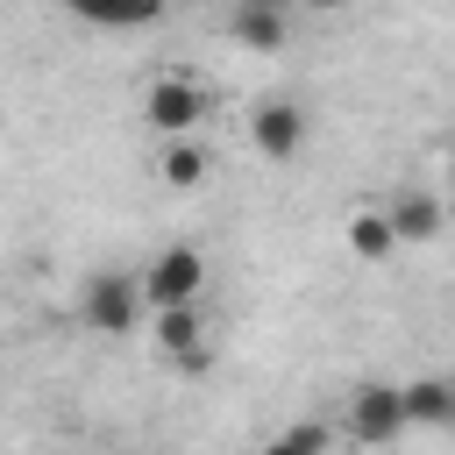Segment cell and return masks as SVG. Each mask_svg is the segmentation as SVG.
Listing matches in <instances>:
<instances>
[{
	"label": "cell",
	"instance_id": "10",
	"mask_svg": "<svg viewBox=\"0 0 455 455\" xmlns=\"http://www.w3.org/2000/svg\"><path fill=\"white\" fill-rule=\"evenodd\" d=\"M156 171H164V185H178V192H192V185L206 178V149H199V142H164V156H156Z\"/></svg>",
	"mask_w": 455,
	"mask_h": 455
},
{
	"label": "cell",
	"instance_id": "12",
	"mask_svg": "<svg viewBox=\"0 0 455 455\" xmlns=\"http://www.w3.org/2000/svg\"><path fill=\"white\" fill-rule=\"evenodd\" d=\"M156 348H164V355H192V348H199V306L156 313Z\"/></svg>",
	"mask_w": 455,
	"mask_h": 455
},
{
	"label": "cell",
	"instance_id": "4",
	"mask_svg": "<svg viewBox=\"0 0 455 455\" xmlns=\"http://www.w3.org/2000/svg\"><path fill=\"white\" fill-rule=\"evenodd\" d=\"M405 434V412H398V384H355L348 391V441L363 448H384Z\"/></svg>",
	"mask_w": 455,
	"mask_h": 455
},
{
	"label": "cell",
	"instance_id": "9",
	"mask_svg": "<svg viewBox=\"0 0 455 455\" xmlns=\"http://www.w3.org/2000/svg\"><path fill=\"white\" fill-rule=\"evenodd\" d=\"M228 36H235L242 50H284L291 21H284V14H270V7H235V14H228Z\"/></svg>",
	"mask_w": 455,
	"mask_h": 455
},
{
	"label": "cell",
	"instance_id": "14",
	"mask_svg": "<svg viewBox=\"0 0 455 455\" xmlns=\"http://www.w3.org/2000/svg\"><path fill=\"white\" fill-rule=\"evenodd\" d=\"M235 7H270V14H284L291 0H235Z\"/></svg>",
	"mask_w": 455,
	"mask_h": 455
},
{
	"label": "cell",
	"instance_id": "5",
	"mask_svg": "<svg viewBox=\"0 0 455 455\" xmlns=\"http://www.w3.org/2000/svg\"><path fill=\"white\" fill-rule=\"evenodd\" d=\"M249 142H256V156L291 164V156L306 149V114H299L291 100H263V107L249 114Z\"/></svg>",
	"mask_w": 455,
	"mask_h": 455
},
{
	"label": "cell",
	"instance_id": "15",
	"mask_svg": "<svg viewBox=\"0 0 455 455\" xmlns=\"http://www.w3.org/2000/svg\"><path fill=\"white\" fill-rule=\"evenodd\" d=\"M306 7H320V14H334V7H348V0H306Z\"/></svg>",
	"mask_w": 455,
	"mask_h": 455
},
{
	"label": "cell",
	"instance_id": "2",
	"mask_svg": "<svg viewBox=\"0 0 455 455\" xmlns=\"http://www.w3.org/2000/svg\"><path fill=\"white\" fill-rule=\"evenodd\" d=\"M135 313H142V291H135V277L128 270H92L85 284H78V320L92 327V334H128L135 327Z\"/></svg>",
	"mask_w": 455,
	"mask_h": 455
},
{
	"label": "cell",
	"instance_id": "11",
	"mask_svg": "<svg viewBox=\"0 0 455 455\" xmlns=\"http://www.w3.org/2000/svg\"><path fill=\"white\" fill-rule=\"evenodd\" d=\"M348 249H355L363 263H384V256L398 249V235H391L384 213H355V220H348Z\"/></svg>",
	"mask_w": 455,
	"mask_h": 455
},
{
	"label": "cell",
	"instance_id": "8",
	"mask_svg": "<svg viewBox=\"0 0 455 455\" xmlns=\"http://www.w3.org/2000/svg\"><path fill=\"white\" fill-rule=\"evenodd\" d=\"M57 7H71L92 28H149L164 14V0H57Z\"/></svg>",
	"mask_w": 455,
	"mask_h": 455
},
{
	"label": "cell",
	"instance_id": "1",
	"mask_svg": "<svg viewBox=\"0 0 455 455\" xmlns=\"http://www.w3.org/2000/svg\"><path fill=\"white\" fill-rule=\"evenodd\" d=\"M199 284H206V256L185 249V242H171V249L135 277L142 306H156V313H171V306H199Z\"/></svg>",
	"mask_w": 455,
	"mask_h": 455
},
{
	"label": "cell",
	"instance_id": "13",
	"mask_svg": "<svg viewBox=\"0 0 455 455\" xmlns=\"http://www.w3.org/2000/svg\"><path fill=\"white\" fill-rule=\"evenodd\" d=\"M327 448H334V427H327V419H299V427H284L263 455H327Z\"/></svg>",
	"mask_w": 455,
	"mask_h": 455
},
{
	"label": "cell",
	"instance_id": "3",
	"mask_svg": "<svg viewBox=\"0 0 455 455\" xmlns=\"http://www.w3.org/2000/svg\"><path fill=\"white\" fill-rule=\"evenodd\" d=\"M142 121H149L164 142H185V135L206 121V92H199L192 78H156L149 100H142Z\"/></svg>",
	"mask_w": 455,
	"mask_h": 455
},
{
	"label": "cell",
	"instance_id": "7",
	"mask_svg": "<svg viewBox=\"0 0 455 455\" xmlns=\"http://www.w3.org/2000/svg\"><path fill=\"white\" fill-rule=\"evenodd\" d=\"M398 412H405V427H455V384L448 377L398 384Z\"/></svg>",
	"mask_w": 455,
	"mask_h": 455
},
{
	"label": "cell",
	"instance_id": "6",
	"mask_svg": "<svg viewBox=\"0 0 455 455\" xmlns=\"http://www.w3.org/2000/svg\"><path fill=\"white\" fill-rule=\"evenodd\" d=\"M384 220H391V235H398V242H434V235H441V199H434V192H419V185H405V192H391Z\"/></svg>",
	"mask_w": 455,
	"mask_h": 455
}]
</instances>
